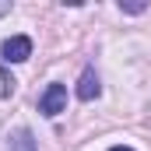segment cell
<instances>
[{
  "label": "cell",
  "mask_w": 151,
  "mask_h": 151,
  "mask_svg": "<svg viewBox=\"0 0 151 151\" xmlns=\"http://www.w3.org/2000/svg\"><path fill=\"white\" fill-rule=\"evenodd\" d=\"M63 109H67V88L63 84H49L42 91V99H39V113L53 119V116H60Z\"/></svg>",
  "instance_id": "6da1fadb"
},
{
  "label": "cell",
  "mask_w": 151,
  "mask_h": 151,
  "mask_svg": "<svg viewBox=\"0 0 151 151\" xmlns=\"http://www.w3.org/2000/svg\"><path fill=\"white\" fill-rule=\"evenodd\" d=\"M0 56H4V63H21V60H28V56H32V39L28 35H11L0 46Z\"/></svg>",
  "instance_id": "7a4b0ae2"
},
{
  "label": "cell",
  "mask_w": 151,
  "mask_h": 151,
  "mask_svg": "<svg viewBox=\"0 0 151 151\" xmlns=\"http://www.w3.org/2000/svg\"><path fill=\"white\" fill-rule=\"evenodd\" d=\"M99 91H102V84H99L95 67H84L81 70V81H77V99L81 102H91V99H99Z\"/></svg>",
  "instance_id": "3957f363"
},
{
  "label": "cell",
  "mask_w": 151,
  "mask_h": 151,
  "mask_svg": "<svg viewBox=\"0 0 151 151\" xmlns=\"http://www.w3.org/2000/svg\"><path fill=\"white\" fill-rule=\"evenodd\" d=\"M11 151H39V141L32 137V130H14V137H11Z\"/></svg>",
  "instance_id": "277c9868"
},
{
  "label": "cell",
  "mask_w": 151,
  "mask_h": 151,
  "mask_svg": "<svg viewBox=\"0 0 151 151\" xmlns=\"http://www.w3.org/2000/svg\"><path fill=\"white\" fill-rule=\"evenodd\" d=\"M0 81H4V99H11V91H14V84H18V81L7 74V70H0Z\"/></svg>",
  "instance_id": "5b68a950"
},
{
  "label": "cell",
  "mask_w": 151,
  "mask_h": 151,
  "mask_svg": "<svg viewBox=\"0 0 151 151\" xmlns=\"http://www.w3.org/2000/svg\"><path fill=\"white\" fill-rule=\"evenodd\" d=\"M119 7H123V11H130V14H141V11H144V4H119Z\"/></svg>",
  "instance_id": "8992f818"
},
{
  "label": "cell",
  "mask_w": 151,
  "mask_h": 151,
  "mask_svg": "<svg viewBox=\"0 0 151 151\" xmlns=\"http://www.w3.org/2000/svg\"><path fill=\"white\" fill-rule=\"evenodd\" d=\"M4 14H11V4H7V0H0V18H4Z\"/></svg>",
  "instance_id": "52a82bcc"
},
{
  "label": "cell",
  "mask_w": 151,
  "mask_h": 151,
  "mask_svg": "<svg viewBox=\"0 0 151 151\" xmlns=\"http://www.w3.org/2000/svg\"><path fill=\"white\" fill-rule=\"evenodd\" d=\"M109 151H134V148H127V144H116V148H109Z\"/></svg>",
  "instance_id": "ba28073f"
}]
</instances>
